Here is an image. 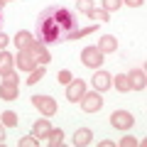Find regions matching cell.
Here are the masks:
<instances>
[{"mask_svg": "<svg viewBox=\"0 0 147 147\" xmlns=\"http://www.w3.org/2000/svg\"><path fill=\"white\" fill-rule=\"evenodd\" d=\"M86 93V81L84 79H71L66 84V98L71 100V103H79L81 98H84Z\"/></svg>", "mask_w": 147, "mask_h": 147, "instance_id": "277c9868", "label": "cell"}, {"mask_svg": "<svg viewBox=\"0 0 147 147\" xmlns=\"http://www.w3.org/2000/svg\"><path fill=\"white\" fill-rule=\"evenodd\" d=\"M30 52L34 54V59H37L39 64H42V66H44V64H49V61H52V57H49V52L44 49V44H42V42H37V39H34V42L30 44Z\"/></svg>", "mask_w": 147, "mask_h": 147, "instance_id": "9c48e42d", "label": "cell"}, {"mask_svg": "<svg viewBox=\"0 0 147 147\" xmlns=\"http://www.w3.org/2000/svg\"><path fill=\"white\" fill-rule=\"evenodd\" d=\"M110 125L118 127V130H130L135 125V118L127 113V110H115L113 115H110Z\"/></svg>", "mask_w": 147, "mask_h": 147, "instance_id": "5b68a950", "label": "cell"}, {"mask_svg": "<svg viewBox=\"0 0 147 147\" xmlns=\"http://www.w3.org/2000/svg\"><path fill=\"white\" fill-rule=\"evenodd\" d=\"M34 42V39H32V34L30 32H17V37H15V44H17V49H25V47H30V44Z\"/></svg>", "mask_w": 147, "mask_h": 147, "instance_id": "e0dca14e", "label": "cell"}, {"mask_svg": "<svg viewBox=\"0 0 147 147\" xmlns=\"http://www.w3.org/2000/svg\"><path fill=\"white\" fill-rule=\"evenodd\" d=\"M37 145H39V140L34 135L32 137H20V147H37Z\"/></svg>", "mask_w": 147, "mask_h": 147, "instance_id": "cb8c5ba5", "label": "cell"}, {"mask_svg": "<svg viewBox=\"0 0 147 147\" xmlns=\"http://www.w3.org/2000/svg\"><path fill=\"white\" fill-rule=\"evenodd\" d=\"M61 140H64V132L61 130H52V132H49V145H52V147L61 145Z\"/></svg>", "mask_w": 147, "mask_h": 147, "instance_id": "ffe728a7", "label": "cell"}, {"mask_svg": "<svg viewBox=\"0 0 147 147\" xmlns=\"http://www.w3.org/2000/svg\"><path fill=\"white\" fill-rule=\"evenodd\" d=\"M79 30V22L71 7L64 5H52L39 12L37 20V37L42 44H57V42H69L74 32Z\"/></svg>", "mask_w": 147, "mask_h": 147, "instance_id": "6da1fadb", "label": "cell"}, {"mask_svg": "<svg viewBox=\"0 0 147 147\" xmlns=\"http://www.w3.org/2000/svg\"><path fill=\"white\" fill-rule=\"evenodd\" d=\"M0 118H3V125H7V127H15L17 125V115L12 113V110H5Z\"/></svg>", "mask_w": 147, "mask_h": 147, "instance_id": "d6986e66", "label": "cell"}, {"mask_svg": "<svg viewBox=\"0 0 147 147\" xmlns=\"http://www.w3.org/2000/svg\"><path fill=\"white\" fill-rule=\"evenodd\" d=\"M5 44H7V37H5V34H3V32H0V49L5 47Z\"/></svg>", "mask_w": 147, "mask_h": 147, "instance_id": "83f0119b", "label": "cell"}, {"mask_svg": "<svg viewBox=\"0 0 147 147\" xmlns=\"http://www.w3.org/2000/svg\"><path fill=\"white\" fill-rule=\"evenodd\" d=\"M3 142H5V127L0 125V145H3Z\"/></svg>", "mask_w": 147, "mask_h": 147, "instance_id": "f1b7e54d", "label": "cell"}, {"mask_svg": "<svg viewBox=\"0 0 147 147\" xmlns=\"http://www.w3.org/2000/svg\"><path fill=\"white\" fill-rule=\"evenodd\" d=\"M120 145H123V147H135V145H137V137H130V135H127V137H123V140H120Z\"/></svg>", "mask_w": 147, "mask_h": 147, "instance_id": "484cf974", "label": "cell"}, {"mask_svg": "<svg viewBox=\"0 0 147 147\" xmlns=\"http://www.w3.org/2000/svg\"><path fill=\"white\" fill-rule=\"evenodd\" d=\"M127 76H130V86H132V88L142 91V88L147 86V81H145V71H142V69H132Z\"/></svg>", "mask_w": 147, "mask_h": 147, "instance_id": "7c38bea8", "label": "cell"}, {"mask_svg": "<svg viewBox=\"0 0 147 147\" xmlns=\"http://www.w3.org/2000/svg\"><path fill=\"white\" fill-rule=\"evenodd\" d=\"M57 79H59V84H69V81H71V71H66V69H64V71L57 74Z\"/></svg>", "mask_w": 147, "mask_h": 147, "instance_id": "d4e9b609", "label": "cell"}, {"mask_svg": "<svg viewBox=\"0 0 147 147\" xmlns=\"http://www.w3.org/2000/svg\"><path fill=\"white\" fill-rule=\"evenodd\" d=\"M120 5H123V0H103V10H105V12H113V10H118Z\"/></svg>", "mask_w": 147, "mask_h": 147, "instance_id": "603a6c76", "label": "cell"}, {"mask_svg": "<svg viewBox=\"0 0 147 147\" xmlns=\"http://www.w3.org/2000/svg\"><path fill=\"white\" fill-rule=\"evenodd\" d=\"M81 108L86 110V113H98L100 108H103V98H100L98 91H93V93H84V98H81Z\"/></svg>", "mask_w": 147, "mask_h": 147, "instance_id": "8992f818", "label": "cell"}, {"mask_svg": "<svg viewBox=\"0 0 147 147\" xmlns=\"http://www.w3.org/2000/svg\"><path fill=\"white\" fill-rule=\"evenodd\" d=\"M93 86H96V91H98V93H103V91H108L110 86H113V76H110V74H105V71H96Z\"/></svg>", "mask_w": 147, "mask_h": 147, "instance_id": "ba28073f", "label": "cell"}, {"mask_svg": "<svg viewBox=\"0 0 147 147\" xmlns=\"http://www.w3.org/2000/svg\"><path fill=\"white\" fill-rule=\"evenodd\" d=\"M88 17L96 20V22H105V20H108V12H105V10H91Z\"/></svg>", "mask_w": 147, "mask_h": 147, "instance_id": "7402d4cb", "label": "cell"}, {"mask_svg": "<svg viewBox=\"0 0 147 147\" xmlns=\"http://www.w3.org/2000/svg\"><path fill=\"white\" fill-rule=\"evenodd\" d=\"M91 140H93V132H91L88 127H81V130L74 132V145H76V147H86V145H91Z\"/></svg>", "mask_w": 147, "mask_h": 147, "instance_id": "30bf717a", "label": "cell"}, {"mask_svg": "<svg viewBox=\"0 0 147 147\" xmlns=\"http://www.w3.org/2000/svg\"><path fill=\"white\" fill-rule=\"evenodd\" d=\"M39 79H44V66H42V64H39V66H34V69L30 71V79H27V86H34Z\"/></svg>", "mask_w": 147, "mask_h": 147, "instance_id": "ac0fdd59", "label": "cell"}, {"mask_svg": "<svg viewBox=\"0 0 147 147\" xmlns=\"http://www.w3.org/2000/svg\"><path fill=\"white\" fill-rule=\"evenodd\" d=\"M17 66H20V71H32L34 66H39V61L34 59V54L30 52V47H25V49H20V54H17Z\"/></svg>", "mask_w": 147, "mask_h": 147, "instance_id": "52a82bcc", "label": "cell"}, {"mask_svg": "<svg viewBox=\"0 0 147 147\" xmlns=\"http://www.w3.org/2000/svg\"><path fill=\"white\" fill-rule=\"evenodd\" d=\"M32 105L47 118H52L54 113H57V100L49 98V96H34V98H32Z\"/></svg>", "mask_w": 147, "mask_h": 147, "instance_id": "3957f363", "label": "cell"}, {"mask_svg": "<svg viewBox=\"0 0 147 147\" xmlns=\"http://www.w3.org/2000/svg\"><path fill=\"white\" fill-rule=\"evenodd\" d=\"M98 49L103 54H110V52H115L118 49V39L113 34H105V37H100V42H98Z\"/></svg>", "mask_w": 147, "mask_h": 147, "instance_id": "5bb4252c", "label": "cell"}, {"mask_svg": "<svg viewBox=\"0 0 147 147\" xmlns=\"http://www.w3.org/2000/svg\"><path fill=\"white\" fill-rule=\"evenodd\" d=\"M113 84H115V88L123 91V93H125V91H132V86H130V76H127V74H118Z\"/></svg>", "mask_w": 147, "mask_h": 147, "instance_id": "2e32d148", "label": "cell"}, {"mask_svg": "<svg viewBox=\"0 0 147 147\" xmlns=\"http://www.w3.org/2000/svg\"><path fill=\"white\" fill-rule=\"evenodd\" d=\"M123 3H127L130 7H140L142 3H145V0H123Z\"/></svg>", "mask_w": 147, "mask_h": 147, "instance_id": "4316f807", "label": "cell"}, {"mask_svg": "<svg viewBox=\"0 0 147 147\" xmlns=\"http://www.w3.org/2000/svg\"><path fill=\"white\" fill-rule=\"evenodd\" d=\"M49 132H52V125H49L47 118H42V120H37L34 127H32V135L39 140V137H49Z\"/></svg>", "mask_w": 147, "mask_h": 147, "instance_id": "4fadbf2b", "label": "cell"}, {"mask_svg": "<svg viewBox=\"0 0 147 147\" xmlns=\"http://www.w3.org/2000/svg\"><path fill=\"white\" fill-rule=\"evenodd\" d=\"M5 3H10V0H0V7H3V5H5Z\"/></svg>", "mask_w": 147, "mask_h": 147, "instance_id": "f546056e", "label": "cell"}, {"mask_svg": "<svg viewBox=\"0 0 147 147\" xmlns=\"http://www.w3.org/2000/svg\"><path fill=\"white\" fill-rule=\"evenodd\" d=\"M0 10H3V7H0ZM0 22H3V12H0Z\"/></svg>", "mask_w": 147, "mask_h": 147, "instance_id": "4dcf8cb0", "label": "cell"}, {"mask_svg": "<svg viewBox=\"0 0 147 147\" xmlns=\"http://www.w3.org/2000/svg\"><path fill=\"white\" fill-rule=\"evenodd\" d=\"M81 61L88 69H98L100 64H103V52H100L98 47H86L84 52H81Z\"/></svg>", "mask_w": 147, "mask_h": 147, "instance_id": "7a4b0ae2", "label": "cell"}, {"mask_svg": "<svg viewBox=\"0 0 147 147\" xmlns=\"http://www.w3.org/2000/svg\"><path fill=\"white\" fill-rule=\"evenodd\" d=\"M0 98H3V100H15L17 98V84H12V81H3V84H0Z\"/></svg>", "mask_w": 147, "mask_h": 147, "instance_id": "8fae6325", "label": "cell"}, {"mask_svg": "<svg viewBox=\"0 0 147 147\" xmlns=\"http://www.w3.org/2000/svg\"><path fill=\"white\" fill-rule=\"evenodd\" d=\"M12 64H15V57L7 52H0V76H5V74L12 71Z\"/></svg>", "mask_w": 147, "mask_h": 147, "instance_id": "9a60e30c", "label": "cell"}, {"mask_svg": "<svg viewBox=\"0 0 147 147\" xmlns=\"http://www.w3.org/2000/svg\"><path fill=\"white\" fill-rule=\"evenodd\" d=\"M76 7H79V12H86L88 15L93 10V0H76Z\"/></svg>", "mask_w": 147, "mask_h": 147, "instance_id": "44dd1931", "label": "cell"}]
</instances>
